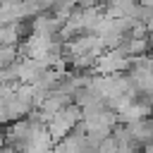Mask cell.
<instances>
[{
  "instance_id": "6da1fadb",
  "label": "cell",
  "mask_w": 153,
  "mask_h": 153,
  "mask_svg": "<svg viewBox=\"0 0 153 153\" xmlns=\"http://www.w3.org/2000/svg\"><path fill=\"white\" fill-rule=\"evenodd\" d=\"M79 122H81V108H79L76 103H69V105H65V108L48 122V131H50L53 141L57 143V141L65 139Z\"/></svg>"
},
{
  "instance_id": "7a4b0ae2",
  "label": "cell",
  "mask_w": 153,
  "mask_h": 153,
  "mask_svg": "<svg viewBox=\"0 0 153 153\" xmlns=\"http://www.w3.org/2000/svg\"><path fill=\"white\" fill-rule=\"evenodd\" d=\"M131 65V57H127L120 48H108L93 65V72L98 74H120Z\"/></svg>"
},
{
  "instance_id": "3957f363",
  "label": "cell",
  "mask_w": 153,
  "mask_h": 153,
  "mask_svg": "<svg viewBox=\"0 0 153 153\" xmlns=\"http://www.w3.org/2000/svg\"><path fill=\"white\" fill-rule=\"evenodd\" d=\"M105 43L98 33H84V36H76V41H69L67 43V53L69 55H88V57H100L105 53Z\"/></svg>"
},
{
  "instance_id": "277c9868",
  "label": "cell",
  "mask_w": 153,
  "mask_h": 153,
  "mask_svg": "<svg viewBox=\"0 0 153 153\" xmlns=\"http://www.w3.org/2000/svg\"><path fill=\"white\" fill-rule=\"evenodd\" d=\"M55 36H45V33H31L29 38H26V43H24V53H26V57H33V60H43L50 50H53V41Z\"/></svg>"
},
{
  "instance_id": "5b68a950",
  "label": "cell",
  "mask_w": 153,
  "mask_h": 153,
  "mask_svg": "<svg viewBox=\"0 0 153 153\" xmlns=\"http://www.w3.org/2000/svg\"><path fill=\"white\" fill-rule=\"evenodd\" d=\"M31 131H33V122H31V120H14V122L7 127L5 139H7V143L17 146V148L24 153V146H26Z\"/></svg>"
},
{
  "instance_id": "8992f818",
  "label": "cell",
  "mask_w": 153,
  "mask_h": 153,
  "mask_svg": "<svg viewBox=\"0 0 153 153\" xmlns=\"http://www.w3.org/2000/svg\"><path fill=\"white\" fill-rule=\"evenodd\" d=\"M127 129H129L131 139H134V141H139L141 146H146V143H153V120L143 117V120L129 122V124H127Z\"/></svg>"
},
{
  "instance_id": "52a82bcc",
  "label": "cell",
  "mask_w": 153,
  "mask_h": 153,
  "mask_svg": "<svg viewBox=\"0 0 153 153\" xmlns=\"http://www.w3.org/2000/svg\"><path fill=\"white\" fill-rule=\"evenodd\" d=\"M151 115V105H146V103H139V100H131L124 110H120L117 112V117L124 122V124H129V122H136V120H143V117H148Z\"/></svg>"
},
{
  "instance_id": "ba28073f",
  "label": "cell",
  "mask_w": 153,
  "mask_h": 153,
  "mask_svg": "<svg viewBox=\"0 0 153 153\" xmlns=\"http://www.w3.org/2000/svg\"><path fill=\"white\" fill-rule=\"evenodd\" d=\"M134 12H136V0H108L105 5V14L108 17H131L134 19Z\"/></svg>"
},
{
  "instance_id": "9c48e42d",
  "label": "cell",
  "mask_w": 153,
  "mask_h": 153,
  "mask_svg": "<svg viewBox=\"0 0 153 153\" xmlns=\"http://www.w3.org/2000/svg\"><path fill=\"white\" fill-rule=\"evenodd\" d=\"M127 57H141L146 50H148V38H131V36H124V41L117 45Z\"/></svg>"
},
{
  "instance_id": "30bf717a",
  "label": "cell",
  "mask_w": 153,
  "mask_h": 153,
  "mask_svg": "<svg viewBox=\"0 0 153 153\" xmlns=\"http://www.w3.org/2000/svg\"><path fill=\"white\" fill-rule=\"evenodd\" d=\"M19 31H22V26L17 22L14 24H2L0 26V45H17Z\"/></svg>"
},
{
  "instance_id": "8fae6325",
  "label": "cell",
  "mask_w": 153,
  "mask_h": 153,
  "mask_svg": "<svg viewBox=\"0 0 153 153\" xmlns=\"http://www.w3.org/2000/svg\"><path fill=\"white\" fill-rule=\"evenodd\" d=\"M17 57H19L17 45H0V67H2V69H7L10 65L19 62Z\"/></svg>"
},
{
  "instance_id": "7c38bea8",
  "label": "cell",
  "mask_w": 153,
  "mask_h": 153,
  "mask_svg": "<svg viewBox=\"0 0 153 153\" xmlns=\"http://www.w3.org/2000/svg\"><path fill=\"white\" fill-rule=\"evenodd\" d=\"M96 153H120V143L115 141V136H108V139L100 141V146H98Z\"/></svg>"
},
{
  "instance_id": "4fadbf2b",
  "label": "cell",
  "mask_w": 153,
  "mask_h": 153,
  "mask_svg": "<svg viewBox=\"0 0 153 153\" xmlns=\"http://www.w3.org/2000/svg\"><path fill=\"white\" fill-rule=\"evenodd\" d=\"M29 5H31V10L33 12H41V10H45V7H53L55 5V0H26Z\"/></svg>"
},
{
  "instance_id": "5bb4252c",
  "label": "cell",
  "mask_w": 153,
  "mask_h": 153,
  "mask_svg": "<svg viewBox=\"0 0 153 153\" xmlns=\"http://www.w3.org/2000/svg\"><path fill=\"white\" fill-rule=\"evenodd\" d=\"M76 2H79L81 7H98V2H100V0H76Z\"/></svg>"
}]
</instances>
